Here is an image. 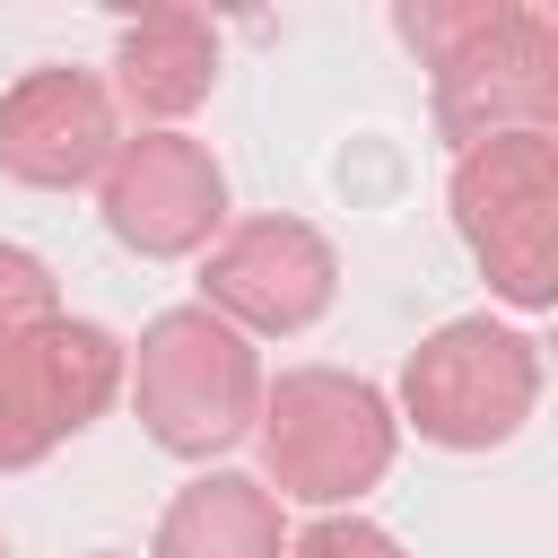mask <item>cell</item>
I'll return each instance as SVG.
<instances>
[{"label":"cell","instance_id":"30bf717a","mask_svg":"<svg viewBox=\"0 0 558 558\" xmlns=\"http://www.w3.org/2000/svg\"><path fill=\"white\" fill-rule=\"evenodd\" d=\"M157 558H288L279 488L235 480V471L192 480V488L166 506V523H157Z\"/></svg>","mask_w":558,"mask_h":558},{"label":"cell","instance_id":"52a82bcc","mask_svg":"<svg viewBox=\"0 0 558 558\" xmlns=\"http://www.w3.org/2000/svg\"><path fill=\"white\" fill-rule=\"evenodd\" d=\"M105 227L131 253H148V262L201 253L227 227V174H218V157L201 140H183V131L122 140V157L105 166Z\"/></svg>","mask_w":558,"mask_h":558},{"label":"cell","instance_id":"8992f818","mask_svg":"<svg viewBox=\"0 0 558 558\" xmlns=\"http://www.w3.org/2000/svg\"><path fill=\"white\" fill-rule=\"evenodd\" d=\"M436 122L480 148L514 131H558V35L532 9H488V26L436 70Z\"/></svg>","mask_w":558,"mask_h":558},{"label":"cell","instance_id":"4fadbf2b","mask_svg":"<svg viewBox=\"0 0 558 558\" xmlns=\"http://www.w3.org/2000/svg\"><path fill=\"white\" fill-rule=\"evenodd\" d=\"M288 558H401V541L375 532V523H357V514H323L314 532H296Z\"/></svg>","mask_w":558,"mask_h":558},{"label":"cell","instance_id":"5bb4252c","mask_svg":"<svg viewBox=\"0 0 558 558\" xmlns=\"http://www.w3.org/2000/svg\"><path fill=\"white\" fill-rule=\"evenodd\" d=\"M549 35H558V9H549Z\"/></svg>","mask_w":558,"mask_h":558},{"label":"cell","instance_id":"9a60e30c","mask_svg":"<svg viewBox=\"0 0 558 558\" xmlns=\"http://www.w3.org/2000/svg\"><path fill=\"white\" fill-rule=\"evenodd\" d=\"M96 558H122V549H96Z\"/></svg>","mask_w":558,"mask_h":558},{"label":"cell","instance_id":"7a4b0ae2","mask_svg":"<svg viewBox=\"0 0 558 558\" xmlns=\"http://www.w3.org/2000/svg\"><path fill=\"white\" fill-rule=\"evenodd\" d=\"M453 218L506 305H558V131L462 148Z\"/></svg>","mask_w":558,"mask_h":558},{"label":"cell","instance_id":"277c9868","mask_svg":"<svg viewBox=\"0 0 558 558\" xmlns=\"http://www.w3.org/2000/svg\"><path fill=\"white\" fill-rule=\"evenodd\" d=\"M541 401V357L523 331L471 314V323H445L410 375H401V410L427 445H453V453H480V445H506Z\"/></svg>","mask_w":558,"mask_h":558},{"label":"cell","instance_id":"ba28073f","mask_svg":"<svg viewBox=\"0 0 558 558\" xmlns=\"http://www.w3.org/2000/svg\"><path fill=\"white\" fill-rule=\"evenodd\" d=\"M331 244L305 218H244L209 262H201V296L227 323L253 331H305L331 305Z\"/></svg>","mask_w":558,"mask_h":558},{"label":"cell","instance_id":"7c38bea8","mask_svg":"<svg viewBox=\"0 0 558 558\" xmlns=\"http://www.w3.org/2000/svg\"><path fill=\"white\" fill-rule=\"evenodd\" d=\"M35 323H52V279H44L35 253H9L0 244V340L9 331H35Z\"/></svg>","mask_w":558,"mask_h":558},{"label":"cell","instance_id":"6da1fadb","mask_svg":"<svg viewBox=\"0 0 558 558\" xmlns=\"http://www.w3.org/2000/svg\"><path fill=\"white\" fill-rule=\"evenodd\" d=\"M131 401L148 418V436L183 462L201 453H227L235 436L262 427V366H253V340L209 314V305H174L140 331V366H131Z\"/></svg>","mask_w":558,"mask_h":558},{"label":"cell","instance_id":"9c48e42d","mask_svg":"<svg viewBox=\"0 0 558 558\" xmlns=\"http://www.w3.org/2000/svg\"><path fill=\"white\" fill-rule=\"evenodd\" d=\"M113 157H122L113 96L87 70H26L0 96V174L70 192V183H96Z\"/></svg>","mask_w":558,"mask_h":558},{"label":"cell","instance_id":"5b68a950","mask_svg":"<svg viewBox=\"0 0 558 558\" xmlns=\"http://www.w3.org/2000/svg\"><path fill=\"white\" fill-rule=\"evenodd\" d=\"M122 392V349L96 323H35L0 340V471L44 462L61 436H78Z\"/></svg>","mask_w":558,"mask_h":558},{"label":"cell","instance_id":"3957f363","mask_svg":"<svg viewBox=\"0 0 558 558\" xmlns=\"http://www.w3.org/2000/svg\"><path fill=\"white\" fill-rule=\"evenodd\" d=\"M253 436H262V462H270L279 497H305V506H340V497L375 488L384 462H392L384 392L366 375H331V366L279 375Z\"/></svg>","mask_w":558,"mask_h":558},{"label":"cell","instance_id":"8fae6325","mask_svg":"<svg viewBox=\"0 0 558 558\" xmlns=\"http://www.w3.org/2000/svg\"><path fill=\"white\" fill-rule=\"evenodd\" d=\"M209 78H218V44H209V26L183 17V9L140 17V26L122 35V52H113L122 105H131V113H157V122L192 113V105L209 96Z\"/></svg>","mask_w":558,"mask_h":558}]
</instances>
